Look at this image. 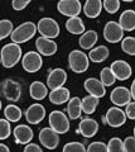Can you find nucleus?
Wrapping results in <instances>:
<instances>
[{"label": "nucleus", "mask_w": 135, "mask_h": 152, "mask_svg": "<svg viewBox=\"0 0 135 152\" xmlns=\"http://www.w3.org/2000/svg\"><path fill=\"white\" fill-rule=\"evenodd\" d=\"M86 151H88V152H108V145H105L104 142H99V141L92 142V143L88 145Z\"/></svg>", "instance_id": "37"}, {"label": "nucleus", "mask_w": 135, "mask_h": 152, "mask_svg": "<svg viewBox=\"0 0 135 152\" xmlns=\"http://www.w3.org/2000/svg\"><path fill=\"white\" fill-rule=\"evenodd\" d=\"M102 8L109 14H115L120 9V0H104Z\"/></svg>", "instance_id": "35"}, {"label": "nucleus", "mask_w": 135, "mask_h": 152, "mask_svg": "<svg viewBox=\"0 0 135 152\" xmlns=\"http://www.w3.org/2000/svg\"><path fill=\"white\" fill-rule=\"evenodd\" d=\"M30 98L34 100H43L48 95V86L42 81H33L29 88Z\"/></svg>", "instance_id": "24"}, {"label": "nucleus", "mask_w": 135, "mask_h": 152, "mask_svg": "<svg viewBox=\"0 0 135 152\" xmlns=\"http://www.w3.org/2000/svg\"><path fill=\"white\" fill-rule=\"evenodd\" d=\"M102 10V0H86L83 5V13L87 18L95 19L101 14Z\"/></svg>", "instance_id": "21"}, {"label": "nucleus", "mask_w": 135, "mask_h": 152, "mask_svg": "<svg viewBox=\"0 0 135 152\" xmlns=\"http://www.w3.org/2000/svg\"><path fill=\"white\" fill-rule=\"evenodd\" d=\"M104 38L109 43H119L124 38V29L118 22L110 20L104 27Z\"/></svg>", "instance_id": "7"}, {"label": "nucleus", "mask_w": 135, "mask_h": 152, "mask_svg": "<svg viewBox=\"0 0 135 152\" xmlns=\"http://www.w3.org/2000/svg\"><path fill=\"white\" fill-rule=\"evenodd\" d=\"M83 86H85V90L88 94L97 96V98H102V96H105V94H106V86H104V84H102L100 80L94 79V77L85 80Z\"/></svg>", "instance_id": "18"}, {"label": "nucleus", "mask_w": 135, "mask_h": 152, "mask_svg": "<svg viewBox=\"0 0 135 152\" xmlns=\"http://www.w3.org/2000/svg\"><path fill=\"white\" fill-rule=\"evenodd\" d=\"M100 81L104 84V86H113L116 81V77L110 67H104L100 72Z\"/></svg>", "instance_id": "30"}, {"label": "nucleus", "mask_w": 135, "mask_h": 152, "mask_svg": "<svg viewBox=\"0 0 135 152\" xmlns=\"http://www.w3.org/2000/svg\"><path fill=\"white\" fill-rule=\"evenodd\" d=\"M110 100L116 107H125L129 102H131V93L130 89L125 86L115 88L110 94Z\"/></svg>", "instance_id": "13"}, {"label": "nucleus", "mask_w": 135, "mask_h": 152, "mask_svg": "<svg viewBox=\"0 0 135 152\" xmlns=\"http://www.w3.org/2000/svg\"><path fill=\"white\" fill-rule=\"evenodd\" d=\"M1 94L4 98L10 102H18L22 95V86L19 83L14 81L12 79H6L1 84Z\"/></svg>", "instance_id": "10"}, {"label": "nucleus", "mask_w": 135, "mask_h": 152, "mask_svg": "<svg viewBox=\"0 0 135 152\" xmlns=\"http://www.w3.org/2000/svg\"><path fill=\"white\" fill-rule=\"evenodd\" d=\"M22 115H23V113L20 110V108L14 105V104H9V105H6L5 109H4V117H5L9 122L15 123L18 121H20Z\"/></svg>", "instance_id": "29"}, {"label": "nucleus", "mask_w": 135, "mask_h": 152, "mask_svg": "<svg viewBox=\"0 0 135 152\" xmlns=\"http://www.w3.org/2000/svg\"><path fill=\"white\" fill-rule=\"evenodd\" d=\"M22 66L27 72L34 74L39 71L43 66V58L39 52L35 51H29L22 57Z\"/></svg>", "instance_id": "6"}, {"label": "nucleus", "mask_w": 135, "mask_h": 152, "mask_svg": "<svg viewBox=\"0 0 135 152\" xmlns=\"http://www.w3.org/2000/svg\"><path fill=\"white\" fill-rule=\"evenodd\" d=\"M85 23L80 17H71L68 18V20L66 22V29L71 33V34H76V36H80L85 32Z\"/></svg>", "instance_id": "26"}, {"label": "nucleus", "mask_w": 135, "mask_h": 152, "mask_svg": "<svg viewBox=\"0 0 135 152\" xmlns=\"http://www.w3.org/2000/svg\"><path fill=\"white\" fill-rule=\"evenodd\" d=\"M14 138H15V142L19 145H27L33 140V129L30 127H28L27 124H19L14 128L13 131Z\"/></svg>", "instance_id": "16"}, {"label": "nucleus", "mask_w": 135, "mask_h": 152, "mask_svg": "<svg viewBox=\"0 0 135 152\" xmlns=\"http://www.w3.org/2000/svg\"><path fill=\"white\" fill-rule=\"evenodd\" d=\"M109 152H124V141H121L118 137L111 138L108 143Z\"/></svg>", "instance_id": "34"}, {"label": "nucleus", "mask_w": 135, "mask_h": 152, "mask_svg": "<svg viewBox=\"0 0 135 152\" xmlns=\"http://www.w3.org/2000/svg\"><path fill=\"white\" fill-rule=\"evenodd\" d=\"M45 117V108L42 104H32L25 110V119L29 124H39Z\"/></svg>", "instance_id": "15"}, {"label": "nucleus", "mask_w": 135, "mask_h": 152, "mask_svg": "<svg viewBox=\"0 0 135 152\" xmlns=\"http://www.w3.org/2000/svg\"><path fill=\"white\" fill-rule=\"evenodd\" d=\"M106 119V124H109L113 128H119L125 124L126 122V114L120 107H111L105 115Z\"/></svg>", "instance_id": "11"}, {"label": "nucleus", "mask_w": 135, "mask_h": 152, "mask_svg": "<svg viewBox=\"0 0 135 152\" xmlns=\"http://www.w3.org/2000/svg\"><path fill=\"white\" fill-rule=\"evenodd\" d=\"M12 134V127L10 122L6 118L5 119H0V141L9 138Z\"/></svg>", "instance_id": "33"}, {"label": "nucleus", "mask_w": 135, "mask_h": 152, "mask_svg": "<svg viewBox=\"0 0 135 152\" xmlns=\"http://www.w3.org/2000/svg\"><path fill=\"white\" fill-rule=\"evenodd\" d=\"M24 152H42V148L38 146V145H35V143H27L25 147H24Z\"/></svg>", "instance_id": "41"}, {"label": "nucleus", "mask_w": 135, "mask_h": 152, "mask_svg": "<svg viewBox=\"0 0 135 152\" xmlns=\"http://www.w3.org/2000/svg\"><path fill=\"white\" fill-rule=\"evenodd\" d=\"M99 103H100V98L94 96V95H90L88 94L87 96H85L83 99H81V105H82V112L90 115V114L95 113L96 108L99 107Z\"/></svg>", "instance_id": "28"}, {"label": "nucleus", "mask_w": 135, "mask_h": 152, "mask_svg": "<svg viewBox=\"0 0 135 152\" xmlns=\"http://www.w3.org/2000/svg\"><path fill=\"white\" fill-rule=\"evenodd\" d=\"M49 127L58 134H64L69 131V119L61 110H53L48 117Z\"/></svg>", "instance_id": "4"}, {"label": "nucleus", "mask_w": 135, "mask_h": 152, "mask_svg": "<svg viewBox=\"0 0 135 152\" xmlns=\"http://www.w3.org/2000/svg\"><path fill=\"white\" fill-rule=\"evenodd\" d=\"M0 65H1V58H0Z\"/></svg>", "instance_id": "47"}, {"label": "nucleus", "mask_w": 135, "mask_h": 152, "mask_svg": "<svg viewBox=\"0 0 135 152\" xmlns=\"http://www.w3.org/2000/svg\"><path fill=\"white\" fill-rule=\"evenodd\" d=\"M130 93H131V99L135 100V79L134 81L131 83V88H130Z\"/></svg>", "instance_id": "42"}, {"label": "nucleus", "mask_w": 135, "mask_h": 152, "mask_svg": "<svg viewBox=\"0 0 135 152\" xmlns=\"http://www.w3.org/2000/svg\"><path fill=\"white\" fill-rule=\"evenodd\" d=\"M0 152H9V147L6 145L0 143Z\"/></svg>", "instance_id": "43"}, {"label": "nucleus", "mask_w": 135, "mask_h": 152, "mask_svg": "<svg viewBox=\"0 0 135 152\" xmlns=\"http://www.w3.org/2000/svg\"><path fill=\"white\" fill-rule=\"evenodd\" d=\"M48 98H49V102L54 104V105H62V104L67 103L71 99V94H69V90L67 88L59 86V88L52 89Z\"/></svg>", "instance_id": "20"}, {"label": "nucleus", "mask_w": 135, "mask_h": 152, "mask_svg": "<svg viewBox=\"0 0 135 152\" xmlns=\"http://www.w3.org/2000/svg\"><path fill=\"white\" fill-rule=\"evenodd\" d=\"M37 33V24H34L33 22H25L23 24L18 26L17 28H14L10 38H12V42L14 43H25L29 39H32Z\"/></svg>", "instance_id": "2"}, {"label": "nucleus", "mask_w": 135, "mask_h": 152, "mask_svg": "<svg viewBox=\"0 0 135 152\" xmlns=\"http://www.w3.org/2000/svg\"><path fill=\"white\" fill-rule=\"evenodd\" d=\"M88 65H90V60L88 56L85 55L80 50H73L69 52L68 55V66L74 74H82L87 71Z\"/></svg>", "instance_id": "3"}, {"label": "nucleus", "mask_w": 135, "mask_h": 152, "mask_svg": "<svg viewBox=\"0 0 135 152\" xmlns=\"http://www.w3.org/2000/svg\"><path fill=\"white\" fill-rule=\"evenodd\" d=\"M121 50L129 56H135V38L124 37L121 39Z\"/></svg>", "instance_id": "31"}, {"label": "nucleus", "mask_w": 135, "mask_h": 152, "mask_svg": "<svg viewBox=\"0 0 135 152\" xmlns=\"http://www.w3.org/2000/svg\"><path fill=\"white\" fill-rule=\"evenodd\" d=\"M121 1H125V3H131V1H134V0H121Z\"/></svg>", "instance_id": "44"}, {"label": "nucleus", "mask_w": 135, "mask_h": 152, "mask_svg": "<svg viewBox=\"0 0 135 152\" xmlns=\"http://www.w3.org/2000/svg\"><path fill=\"white\" fill-rule=\"evenodd\" d=\"M134 137H135V127H134Z\"/></svg>", "instance_id": "46"}, {"label": "nucleus", "mask_w": 135, "mask_h": 152, "mask_svg": "<svg viewBox=\"0 0 135 152\" xmlns=\"http://www.w3.org/2000/svg\"><path fill=\"white\" fill-rule=\"evenodd\" d=\"M39 142L40 145L48 150H56L59 145V136L58 133L53 131L51 127H45L39 132Z\"/></svg>", "instance_id": "9"}, {"label": "nucleus", "mask_w": 135, "mask_h": 152, "mask_svg": "<svg viewBox=\"0 0 135 152\" xmlns=\"http://www.w3.org/2000/svg\"><path fill=\"white\" fill-rule=\"evenodd\" d=\"M78 132L85 137V138H91L99 132V123L92 118H85L80 122L78 126Z\"/></svg>", "instance_id": "19"}, {"label": "nucleus", "mask_w": 135, "mask_h": 152, "mask_svg": "<svg viewBox=\"0 0 135 152\" xmlns=\"http://www.w3.org/2000/svg\"><path fill=\"white\" fill-rule=\"evenodd\" d=\"M30 1H32V0H13L12 7H13L14 10L20 12V10L25 9L28 5H29V3H30Z\"/></svg>", "instance_id": "39"}, {"label": "nucleus", "mask_w": 135, "mask_h": 152, "mask_svg": "<svg viewBox=\"0 0 135 152\" xmlns=\"http://www.w3.org/2000/svg\"><path fill=\"white\" fill-rule=\"evenodd\" d=\"M13 29H14V27H13L12 20H9V19L0 20V41L5 39L6 37H10Z\"/></svg>", "instance_id": "32"}, {"label": "nucleus", "mask_w": 135, "mask_h": 152, "mask_svg": "<svg viewBox=\"0 0 135 152\" xmlns=\"http://www.w3.org/2000/svg\"><path fill=\"white\" fill-rule=\"evenodd\" d=\"M0 58H1V65L5 69L14 67L22 60V48L18 43H8L0 51Z\"/></svg>", "instance_id": "1"}, {"label": "nucleus", "mask_w": 135, "mask_h": 152, "mask_svg": "<svg viewBox=\"0 0 135 152\" xmlns=\"http://www.w3.org/2000/svg\"><path fill=\"white\" fill-rule=\"evenodd\" d=\"M1 107H3V104H1V100H0V110H1Z\"/></svg>", "instance_id": "45"}, {"label": "nucleus", "mask_w": 135, "mask_h": 152, "mask_svg": "<svg viewBox=\"0 0 135 152\" xmlns=\"http://www.w3.org/2000/svg\"><path fill=\"white\" fill-rule=\"evenodd\" d=\"M35 47H37V51H38L42 56H53L58 50L57 43H56L52 38H47L43 36L37 38Z\"/></svg>", "instance_id": "14"}, {"label": "nucleus", "mask_w": 135, "mask_h": 152, "mask_svg": "<svg viewBox=\"0 0 135 152\" xmlns=\"http://www.w3.org/2000/svg\"><path fill=\"white\" fill-rule=\"evenodd\" d=\"M37 31L39 32L40 36L43 37H47V38H57L59 36V26L58 23L54 20L53 18H42L38 22V24H37Z\"/></svg>", "instance_id": "5"}, {"label": "nucleus", "mask_w": 135, "mask_h": 152, "mask_svg": "<svg viewBox=\"0 0 135 152\" xmlns=\"http://www.w3.org/2000/svg\"><path fill=\"white\" fill-rule=\"evenodd\" d=\"M125 107H126V109H125V114H126V118L134 121V119H135V100H134V102H129Z\"/></svg>", "instance_id": "40"}, {"label": "nucleus", "mask_w": 135, "mask_h": 152, "mask_svg": "<svg viewBox=\"0 0 135 152\" xmlns=\"http://www.w3.org/2000/svg\"><path fill=\"white\" fill-rule=\"evenodd\" d=\"M57 10L68 18L80 15L82 10V4L80 0H59L57 4Z\"/></svg>", "instance_id": "8"}, {"label": "nucleus", "mask_w": 135, "mask_h": 152, "mask_svg": "<svg viewBox=\"0 0 135 152\" xmlns=\"http://www.w3.org/2000/svg\"><path fill=\"white\" fill-rule=\"evenodd\" d=\"M67 81V72L63 69H54L49 72L47 77V86L52 90L56 88L63 86Z\"/></svg>", "instance_id": "17"}, {"label": "nucleus", "mask_w": 135, "mask_h": 152, "mask_svg": "<svg viewBox=\"0 0 135 152\" xmlns=\"http://www.w3.org/2000/svg\"><path fill=\"white\" fill-rule=\"evenodd\" d=\"M119 24L121 26L124 32H131L135 29V12L131 9L124 10L119 18Z\"/></svg>", "instance_id": "22"}, {"label": "nucleus", "mask_w": 135, "mask_h": 152, "mask_svg": "<svg viewBox=\"0 0 135 152\" xmlns=\"http://www.w3.org/2000/svg\"><path fill=\"white\" fill-rule=\"evenodd\" d=\"M97 39H99V36L95 31H86L81 34L80 39H78V45L82 50H91L96 45Z\"/></svg>", "instance_id": "25"}, {"label": "nucleus", "mask_w": 135, "mask_h": 152, "mask_svg": "<svg viewBox=\"0 0 135 152\" xmlns=\"http://www.w3.org/2000/svg\"><path fill=\"white\" fill-rule=\"evenodd\" d=\"M86 147L80 142H69L63 147V152H85Z\"/></svg>", "instance_id": "36"}, {"label": "nucleus", "mask_w": 135, "mask_h": 152, "mask_svg": "<svg viewBox=\"0 0 135 152\" xmlns=\"http://www.w3.org/2000/svg\"><path fill=\"white\" fill-rule=\"evenodd\" d=\"M124 152H135V137L130 136L124 140Z\"/></svg>", "instance_id": "38"}, {"label": "nucleus", "mask_w": 135, "mask_h": 152, "mask_svg": "<svg viewBox=\"0 0 135 152\" xmlns=\"http://www.w3.org/2000/svg\"><path fill=\"white\" fill-rule=\"evenodd\" d=\"M67 113H68V118L69 119H78L82 114V105H81V99L74 96L68 100V105H67Z\"/></svg>", "instance_id": "27"}, {"label": "nucleus", "mask_w": 135, "mask_h": 152, "mask_svg": "<svg viewBox=\"0 0 135 152\" xmlns=\"http://www.w3.org/2000/svg\"><path fill=\"white\" fill-rule=\"evenodd\" d=\"M110 56V51L106 46H97L95 48L90 50V53H88V60L94 64H100L104 62L105 60H108Z\"/></svg>", "instance_id": "23"}, {"label": "nucleus", "mask_w": 135, "mask_h": 152, "mask_svg": "<svg viewBox=\"0 0 135 152\" xmlns=\"http://www.w3.org/2000/svg\"><path fill=\"white\" fill-rule=\"evenodd\" d=\"M111 71L114 72L116 80H120V81H125L128 80L133 74V69L126 61L124 60H116L113 64L110 65Z\"/></svg>", "instance_id": "12"}]
</instances>
